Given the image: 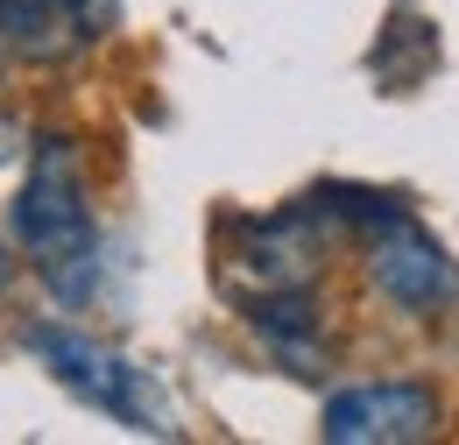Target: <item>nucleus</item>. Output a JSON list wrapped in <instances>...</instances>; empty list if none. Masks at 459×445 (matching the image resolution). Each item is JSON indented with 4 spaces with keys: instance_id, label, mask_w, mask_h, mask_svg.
Instances as JSON below:
<instances>
[{
    "instance_id": "f257e3e1",
    "label": "nucleus",
    "mask_w": 459,
    "mask_h": 445,
    "mask_svg": "<svg viewBox=\"0 0 459 445\" xmlns=\"http://www.w3.org/2000/svg\"><path fill=\"white\" fill-rule=\"evenodd\" d=\"M14 240L43 269H57L78 248L100 240L92 233V205H85V177H78V149L64 135H43V149H36V170H29L22 198H14Z\"/></svg>"
},
{
    "instance_id": "f03ea898",
    "label": "nucleus",
    "mask_w": 459,
    "mask_h": 445,
    "mask_svg": "<svg viewBox=\"0 0 459 445\" xmlns=\"http://www.w3.org/2000/svg\"><path fill=\"white\" fill-rule=\"evenodd\" d=\"M22 339H29V353H36L71 396H85L92 410L120 417L127 432H156V439H170L163 410L142 396V368H127L114 346H100L92 333H71V326H29Z\"/></svg>"
},
{
    "instance_id": "7ed1b4c3",
    "label": "nucleus",
    "mask_w": 459,
    "mask_h": 445,
    "mask_svg": "<svg viewBox=\"0 0 459 445\" xmlns=\"http://www.w3.org/2000/svg\"><path fill=\"white\" fill-rule=\"evenodd\" d=\"M318 432L333 445H417L438 432V396L424 382H368V389H340L325 403Z\"/></svg>"
},
{
    "instance_id": "20e7f679",
    "label": "nucleus",
    "mask_w": 459,
    "mask_h": 445,
    "mask_svg": "<svg viewBox=\"0 0 459 445\" xmlns=\"http://www.w3.org/2000/svg\"><path fill=\"white\" fill-rule=\"evenodd\" d=\"M368 276H375V290H389V297H396V304H410V311L446 304V297L459 290L453 255H446L424 226L410 220V213L368 226Z\"/></svg>"
},
{
    "instance_id": "39448f33",
    "label": "nucleus",
    "mask_w": 459,
    "mask_h": 445,
    "mask_svg": "<svg viewBox=\"0 0 459 445\" xmlns=\"http://www.w3.org/2000/svg\"><path fill=\"white\" fill-rule=\"evenodd\" d=\"M318 248H325V240H318V205H304V213H283V220L255 226L247 255H233V276H255L262 297H269V290H311L318 262H325Z\"/></svg>"
},
{
    "instance_id": "423d86ee",
    "label": "nucleus",
    "mask_w": 459,
    "mask_h": 445,
    "mask_svg": "<svg viewBox=\"0 0 459 445\" xmlns=\"http://www.w3.org/2000/svg\"><path fill=\"white\" fill-rule=\"evenodd\" d=\"M92 22H107V0H0V29L22 50H57L50 29H71L85 43V36H100Z\"/></svg>"
},
{
    "instance_id": "0eeeda50",
    "label": "nucleus",
    "mask_w": 459,
    "mask_h": 445,
    "mask_svg": "<svg viewBox=\"0 0 459 445\" xmlns=\"http://www.w3.org/2000/svg\"><path fill=\"white\" fill-rule=\"evenodd\" d=\"M7 276H14V255H7V248H0V290H7Z\"/></svg>"
}]
</instances>
